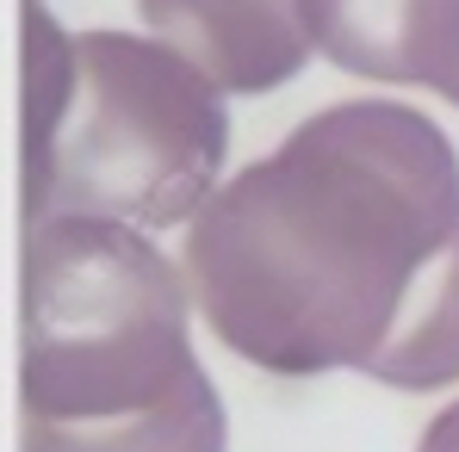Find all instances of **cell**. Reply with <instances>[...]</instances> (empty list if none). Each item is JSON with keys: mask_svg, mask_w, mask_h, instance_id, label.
Segmentation results:
<instances>
[{"mask_svg": "<svg viewBox=\"0 0 459 452\" xmlns=\"http://www.w3.org/2000/svg\"><path fill=\"white\" fill-rule=\"evenodd\" d=\"M441 99H447V106H459V75L447 81V93H441Z\"/></svg>", "mask_w": 459, "mask_h": 452, "instance_id": "obj_8", "label": "cell"}, {"mask_svg": "<svg viewBox=\"0 0 459 452\" xmlns=\"http://www.w3.org/2000/svg\"><path fill=\"white\" fill-rule=\"evenodd\" d=\"M137 13L218 93H273L316 50L305 0H137Z\"/></svg>", "mask_w": 459, "mask_h": 452, "instance_id": "obj_4", "label": "cell"}, {"mask_svg": "<svg viewBox=\"0 0 459 452\" xmlns=\"http://www.w3.org/2000/svg\"><path fill=\"white\" fill-rule=\"evenodd\" d=\"M459 229V155L435 118L342 99L230 174L186 224V286L212 335L280 378L367 372Z\"/></svg>", "mask_w": 459, "mask_h": 452, "instance_id": "obj_1", "label": "cell"}, {"mask_svg": "<svg viewBox=\"0 0 459 452\" xmlns=\"http://www.w3.org/2000/svg\"><path fill=\"white\" fill-rule=\"evenodd\" d=\"M310 44L360 81L441 87L459 44V0H305Z\"/></svg>", "mask_w": 459, "mask_h": 452, "instance_id": "obj_5", "label": "cell"}, {"mask_svg": "<svg viewBox=\"0 0 459 452\" xmlns=\"http://www.w3.org/2000/svg\"><path fill=\"white\" fill-rule=\"evenodd\" d=\"M224 93L155 38L25 6V217L186 229L224 186Z\"/></svg>", "mask_w": 459, "mask_h": 452, "instance_id": "obj_3", "label": "cell"}, {"mask_svg": "<svg viewBox=\"0 0 459 452\" xmlns=\"http://www.w3.org/2000/svg\"><path fill=\"white\" fill-rule=\"evenodd\" d=\"M416 452H459V397H454V403H441V409L429 415V428H422Z\"/></svg>", "mask_w": 459, "mask_h": 452, "instance_id": "obj_7", "label": "cell"}, {"mask_svg": "<svg viewBox=\"0 0 459 452\" xmlns=\"http://www.w3.org/2000/svg\"><path fill=\"white\" fill-rule=\"evenodd\" d=\"M186 328V267L143 229L31 224L19 273V447L224 452V397Z\"/></svg>", "mask_w": 459, "mask_h": 452, "instance_id": "obj_2", "label": "cell"}, {"mask_svg": "<svg viewBox=\"0 0 459 452\" xmlns=\"http://www.w3.org/2000/svg\"><path fill=\"white\" fill-rule=\"evenodd\" d=\"M367 378H379L391 390H441L459 384V229L447 248L435 254V267L422 273L410 310L397 316L391 341L373 354Z\"/></svg>", "mask_w": 459, "mask_h": 452, "instance_id": "obj_6", "label": "cell"}]
</instances>
